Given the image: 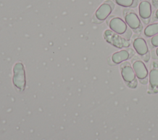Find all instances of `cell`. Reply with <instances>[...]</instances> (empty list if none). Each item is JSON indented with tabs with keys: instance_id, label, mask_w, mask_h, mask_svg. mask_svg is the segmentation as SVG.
Wrapping results in <instances>:
<instances>
[{
	"instance_id": "cell-1",
	"label": "cell",
	"mask_w": 158,
	"mask_h": 140,
	"mask_svg": "<svg viewBox=\"0 0 158 140\" xmlns=\"http://www.w3.org/2000/svg\"><path fill=\"white\" fill-rule=\"evenodd\" d=\"M106 23L110 30L115 34L122 36L127 41L131 39L133 31L122 18L113 15L109 16L106 20Z\"/></svg>"
},
{
	"instance_id": "cell-2",
	"label": "cell",
	"mask_w": 158,
	"mask_h": 140,
	"mask_svg": "<svg viewBox=\"0 0 158 140\" xmlns=\"http://www.w3.org/2000/svg\"><path fill=\"white\" fill-rule=\"evenodd\" d=\"M124 20L131 30L137 34H141L143 25L138 14L131 9L125 8L123 10Z\"/></svg>"
},
{
	"instance_id": "cell-3",
	"label": "cell",
	"mask_w": 158,
	"mask_h": 140,
	"mask_svg": "<svg viewBox=\"0 0 158 140\" xmlns=\"http://www.w3.org/2000/svg\"><path fill=\"white\" fill-rule=\"evenodd\" d=\"M115 7L114 3L109 0L102 4L95 12L93 21L96 23H101L110 16Z\"/></svg>"
},
{
	"instance_id": "cell-4",
	"label": "cell",
	"mask_w": 158,
	"mask_h": 140,
	"mask_svg": "<svg viewBox=\"0 0 158 140\" xmlns=\"http://www.w3.org/2000/svg\"><path fill=\"white\" fill-rule=\"evenodd\" d=\"M121 76L128 87L135 88L137 86L136 75L132 66L128 62H124L120 65Z\"/></svg>"
},
{
	"instance_id": "cell-5",
	"label": "cell",
	"mask_w": 158,
	"mask_h": 140,
	"mask_svg": "<svg viewBox=\"0 0 158 140\" xmlns=\"http://www.w3.org/2000/svg\"><path fill=\"white\" fill-rule=\"evenodd\" d=\"M133 47L136 53L141 56L145 62H148L150 59V52L145 39L141 37H137L133 41Z\"/></svg>"
},
{
	"instance_id": "cell-6",
	"label": "cell",
	"mask_w": 158,
	"mask_h": 140,
	"mask_svg": "<svg viewBox=\"0 0 158 140\" xmlns=\"http://www.w3.org/2000/svg\"><path fill=\"white\" fill-rule=\"evenodd\" d=\"M138 15L144 25H148L151 18L152 6L149 0H139Z\"/></svg>"
},
{
	"instance_id": "cell-7",
	"label": "cell",
	"mask_w": 158,
	"mask_h": 140,
	"mask_svg": "<svg viewBox=\"0 0 158 140\" xmlns=\"http://www.w3.org/2000/svg\"><path fill=\"white\" fill-rule=\"evenodd\" d=\"M13 82L15 86L20 91H23L25 87V76L23 66L21 63H16L14 68Z\"/></svg>"
},
{
	"instance_id": "cell-8",
	"label": "cell",
	"mask_w": 158,
	"mask_h": 140,
	"mask_svg": "<svg viewBox=\"0 0 158 140\" xmlns=\"http://www.w3.org/2000/svg\"><path fill=\"white\" fill-rule=\"evenodd\" d=\"M132 68L139 81L143 84H146L148 82V70L144 62L139 59L136 60L133 62Z\"/></svg>"
},
{
	"instance_id": "cell-9",
	"label": "cell",
	"mask_w": 158,
	"mask_h": 140,
	"mask_svg": "<svg viewBox=\"0 0 158 140\" xmlns=\"http://www.w3.org/2000/svg\"><path fill=\"white\" fill-rule=\"evenodd\" d=\"M135 52L133 49L128 48L116 52L112 55V60L115 64H120L131 58Z\"/></svg>"
},
{
	"instance_id": "cell-10",
	"label": "cell",
	"mask_w": 158,
	"mask_h": 140,
	"mask_svg": "<svg viewBox=\"0 0 158 140\" xmlns=\"http://www.w3.org/2000/svg\"><path fill=\"white\" fill-rule=\"evenodd\" d=\"M152 68L149 72V89L153 92H158V64L153 62Z\"/></svg>"
},
{
	"instance_id": "cell-11",
	"label": "cell",
	"mask_w": 158,
	"mask_h": 140,
	"mask_svg": "<svg viewBox=\"0 0 158 140\" xmlns=\"http://www.w3.org/2000/svg\"><path fill=\"white\" fill-rule=\"evenodd\" d=\"M115 3L121 7L130 9L135 8L139 4V0H112Z\"/></svg>"
},
{
	"instance_id": "cell-12",
	"label": "cell",
	"mask_w": 158,
	"mask_h": 140,
	"mask_svg": "<svg viewBox=\"0 0 158 140\" xmlns=\"http://www.w3.org/2000/svg\"><path fill=\"white\" fill-rule=\"evenodd\" d=\"M143 33L147 37H151L158 34V22L148 25L144 29Z\"/></svg>"
},
{
	"instance_id": "cell-13",
	"label": "cell",
	"mask_w": 158,
	"mask_h": 140,
	"mask_svg": "<svg viewBox=\"0 0 158 140\" xmlns=\"http://www.w3.org/2000/svg\"><path fill=\"white\" fill-rule=\"evenodd\" d=\"M149 44L153 47H158V34L151 37L149 39Z\"/></svg>"
},
{
	"instance_id": "cell-14",
	"label": "cell",
	"mask_w": 158,
	"mask_h": 140,
	"mask_svg": "<svg viewBox=\"0 0 158 140\" xmlns=\"http://www.w3.org/2000/svg\"><path fill=\"white\" fill-rule=\"evenodd\" d=\"M152 3L155 8L158 9V0H152Z\"/></svg>"
},
{
	"instance_id": "cell-15",
	"label": "cell",
	"mask_w": 158,
	"mask_h": 140,
	"mask_svg": "<svg viewBox=\"0 0 158 140\" xmlns=\"http://www.w3.org/2000/svg\"><path fill=\"white\" fill-rule=\"evenodd\" d=\"M154 17H155L156 20H158V9L154 12Z\"/></svg>"
},
{
	"instance_id": "cell-16",
	"label": "cell",
	"mask_w": 158,
	"mask_h": 140,
	"mask_svg": "<svg viewBox=\"0 0 158 140\" xmlns=\"http://www.w3.org/2000/svg\"><path fill=\"white\" fill-rule=\"evenodd\" d=\"M155 53H156L157 57L158 58V47L156 48V50H155Z\"/></svg>"
}]
</instances>
